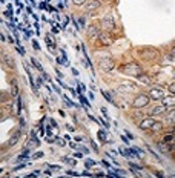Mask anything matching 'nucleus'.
I'll use <instances>...</instances> for the list:
<instances>
[{
	"label": "nucleus",
	"mask_w": 175,
	"mask_h": 178,
	"mask_svg": "<svg viewBox=\"0 0 175 178\" xmlns=\"http://www.w3.org/2000/svg\"><path fill=\"white\" fill-rule=\"evenodd\" d=\"M121 72H125V74H128V75H132V77H138V75L143 74L140 65H137V63L123 65V66H121Z\"/></svg>",
	"instance_id": "1"
},
{
	"label": "nucleus",
	"mask_w": 175,
	"mask_h": 178,
	"mask_svg": "<svg viewBox=\"0 0 175 178\" xmlns=\"http://www.w3.org/2000/svg\"><path fill=\"white\" fill-rule=\"evenodd\" d=\"M99 68H100L102 71H105V72H108V71H112V69L115 68V61H114L111 57L100 58V60H99Z\"/></svg>",
	"instance_id": "2"
},
{
	"label": "nucleus",
	"mask_w": 175,
	"mask_h": 178,
	"mask_svg": "<svg viewBox=\"0 0 175 178\" xmlns=\"http://www.w3.org/2000/svg\"><path fill=\"white\" fill-rule=\"evenodd\" d=\"M149 95H146V94H141V95H138V97H135V100L132 102V108H135V109H140V108H144V106H147L149 105Z\"/></svg>",
	"instance_id": "3"
},
{
	"label": "nucleus",
	"mask_w": 175,
	"mask_h": 178,
	"mask_svg": "<svg viewBox=\"0 0 175 178\" xmlns=\"http://www.w3.org/2000/svg\"><path fill=\"white\" fill-rule=\"evenodd\" d=\"M102 26H103L105 31H112L115 28V22H114L112 16H105L102 19Z\"/></svg>",
	"instance_id": "4"
},
{
	"label": "nucleus",
	"mask_w": 175,
	"mask_h": 178,
	"mask_svg": "<svg viewBox=\"0 0 175 178\" xmlns=\"http://www.w3.org/2000/svg\"><path fill=\"white\" fill-rule=\"evenodd\" d=\"M149 97L154 100H163L164 98V91L161 87H152L149 91Z\"/></svg>",
	"instance_id": "5"
},
{
	"label": "nucleus",
	"mask_w": 175,
	"mask_h": 178,
	"mask_svg": "<svg viewBox=\"0 0 175 178\" xmlns=\"http://www.w3.org/2000/svg\"><path fill=\"white\" fill-rule=\"evenodd\" d=\"M154 118L152 117H146V118H143L140 123H138V128L141 129V131H146V129H151L152 126H154Z\"/></svg>",
	"instance_id": "6"
},
{
	"label": "nucleus",
	"mask_w": 175,
	"mask_h": 178,
	"mask_svg": "<svg viewBox=\"0 0 175 178\" xmlns=\"http://www.w3.org/2000/svg\"><path fill=\"white\" fill-rule=\"evenodd\" d=\"M88 37H89L91 40H97V39L100 37V31H99V28L91 25L89 28H88Z\"/></svg>",
	"instance_id": "7"
},
{
	"label": "nucleus",
	"mask_w": 175,
	"mask_h": 178,
	"mask_svg": "<svg viewBox=\"0 0 175 178\" xmlns=\"http://www.w3.org/2000/svg\"><path fill=\"white\" fill-rule=\"evenodd\" d=\"M161 102H163V105H164L167 109H169V108H173V106H175V95H167V97L164 95V98H163Z\"/></svg>",
	"instance_id": "8"
},
{
	"label": "nucleus",
	"mask_w": 175,
	"mask_h": 178,
	"mask_svg": "<svg viewBox=\"0 0 175 178\" xmlns=\"http://www.w3.org/2000/svg\"><path fill=\"white\" fill-rule=\"evenodd\" d=\"M100 6H102V0H92L91 3L86 5V11H94V9H97Z\"/></svg>",
	"instance_id": "9"
},
{
	"label": "nucleus",
	"mask_w": 175,
	"mask_h": 178,
	"mask_svg": "<svg viewBox=\"0 0 175 178\" xmlns=\"http://www.w3.org/2000/svg\"><path fill=\"white\" fill-rule=\"evenodd\" d=\"M166 112H167V108H166L164 105L155 106V108L151 111V114H152V115H160V114H166Z\"/></svg>",
	"instance_id": "10"
},
{
	"label": "nucleus",
	"mask_w": 175,
	"mask_h": 178,
	"mask_svg": "<svg viewBox=\"0 0 175 178\" xmlns=\"http://www.w3.org/2000/svg\"><path fill=\"white\" fill-rule=\"evenodd\" d=\"M99 40H100V43H102V45H106V46L112 43V40H111V35H109L108 32H105V34H100Z\"/></svg>",
	"instance_id": "11"
},
{
	"label": "nucleus",
	"mask_w": 175,
	"mask_h": 178,
	"mask_svg": "<svg viewBox=\"0 0 175 178\" xmlns=\"http://www.w3.org/2000/svg\"><path fill=\"white\" fill-rule=\"evenodd\" d=\"M20 109H22V100H20V97H17L16 100H14V105H13V114H20Z\"/></svg>",
	"instance_id": "12"
},
{
	"label": "nucleus",
	"mask_w": 175,
	"mask_h": 178,
	"mask_svg": "<svg viewBox=\"0 0 175 178\" xmlns=\"http://www.w3.org/2000/svg\"><path fill=\"white\" fill-rule=\"evenodd\" d=\"M163 143H166L169 146H175V135L173 134H166L163 137Z\"/></svg>",
	"instance_id": "13"
},
{
	"label": "nucleus",
	"mask_w": 175,
	"mask_h": 178,
	"mask_svg": "<svg viewBox=\"0 0 175 178\" xmlns=\"http://www.w3.org/2000/svg\"><path fill=\"white\" fill-rule=\"evenodd\" d=\"M11 95L13 97H19V86H17V81L14 78L11 80Z\"/></svg>",
	"instance_id": "14"
},
{
	"label": "nucleus",
	"mask_w": 175,
	"mask_h": 178,
	"mask_svg": "<svg viewBox=\"0 0 175 178\" xmlns=\"http://www.w3.org/2000/svg\"><path fill=\"white\" fill-rule=\"evenodd\" d=\"M137 78H138V80H140L143 84H151V83H152L151 77H149V75H146V74H141V75H138Z\"/></svg>",
	"instance_id": "15"
},
{
	"label": "nucleus",
	"mask_w": 175,
	"mask_h": 178,
	"mask_svg": "<svg viewBox=\"0 0 175 178\" xmlns=\"http://www.w3.org/2000/svg\"><path fill=\"white\" fill-rule=\"evenodd\" d=\"M166 120H167V123H170V124L175 123V111H173V109L169 111V112H166Z\"/></svg>",
	"instance_id": "16"
},
{
	"label": "nucleus",
	"mask_w": 175,
	"mask_h": 178,
	"mask_svg": "<svg viewBox=\"0 0 175 178\" xmlns=\"http://www.w3.org/2000/svg\"><path fill=\"white\" fill-rule=\"evenodd\" d=\"M121 87H128V91H135L137 84L135 83H129V81H123L121 83Z\"/></svg>",
	"instance_id": "17"
},
{
	"label": "nucleus",
	"mask_w": 175,
	"mask_h": 178,
	"mask_svg": "<svg viewBox=\"0 0 175 178\" xmlns=\"http://www.w3.org/2000/svg\"><path fill=\"white\" fill-rule=\"evenodd\" d=\"M26 146H39V140H37L35 134H32V135H31V140H28Z\"/></svg>",
	"instance_id": "18"
},
{
	"label": "nucleus",
	"mask_w": 175,
	"mask_h": 178,
	"mask_svg": "<svg viewBox=\"0 0 175 178\" xmlns=\"http://www.w3.org/2000/svg\"><path fill=\"white\" fill-rule=\"evenodd\" d=\"M46 45H48L49 51H54V49H55V46H54V42H52V37H51L49 34L46 35Z\"/></svg>",
	"instance_id": "19"
},
{
	"label": "nucleus",
	"mask_w": 175,
	"mask_h": 178,
	"mask_svg": "<svg viewBox=\"0 0 175 178\" xmlns=\"http://www.w3.org/2000/svg\"><path fill=\"white\" fill-rule=\"evenodd\" d=\"M131 150H132V154H134L135 157H138V158H143V157H144V152L140 150L138 147H131Z\"/></svg>",
	"instance_id": "20"
},
{
	"label": "nucleus",
	"mask_w": 175,
	"mask_h": 178,
	"mask_svg": "<svg viewBox=\"0 0 175 178\" xmlns=\"http://www.w3.org/2000/svg\"><path fill=\"white\" fill-rule=\"evenodd\" d=\"M19 137H20V134H16V135H13V137H11V140L8 141V146H9V147H11V146H14V144L19 141Z\"/></svg>",
	"instance_id": "21"
},
{
	"label": "nucleus",
	"mask_w": 175,
	"mask_h": 178,
	"mask_svg": "<svg viewBox=\"0 0 175 178\" xmlns=\"http://www.w3.org/2000/svg\"><path fill=\"white\" fill-rule=\"evenodd\" d=\"M157 146H158V149H160L161 152H169V149H170V146L166 144V143H158Z\"/></svg>",
	"instance_id": "22"
},
{
	"label": "nucleus",
	"mask_w": 175,
	"mask_h": 178,
	"mask_svg": "<svg viewBox=\"0 0 175 178\" xmlns=\"http://www.w3.org/2000/svg\"><path fill=\"white\" fill-rule=\"evenodd\" d=\"M3 61H5V63H8V66H9V68H14V60H13L9 55H3Z\"/></svg>",
	"instance_id": "23"
},
{
	"label": "nucleus",
	"mask_w": 175,
	"mask_h": 178,
	"mask_svg": "<svg viewBox=\"0 0 175 178\" xmlns=\"http://www.w3.org/2000/svg\"><path fill=\"white\" fill-rule=\"evenodd\" d=\"M161 128H163V124H161V123H158V121H155V123H154V126L151 128V131H154V132H157V131H160Z\"/></svg>",
	"instance_id": "24"
},
{
	"label": "nucleus",
	"mask_w": 175,
	"mask_h": 178,
	"mask_svg": "<svg viewBox=\"0 0 175 178\" xmlns=\"http://www.w3.org/2000/svg\"><path fill=\"white\" fill-rule=\"evenodd\" d=\"M31 61H32V65H34V66H35V68H37L39 71H43V68H42V65H40V63H39V61H37L35 58H31Z\"/></svg>",
	"instance_id": "25"
},
{
	"label": "nucleus",
	"mask_w": 175,
	"mask_h": 178,
	"mask_svg": "<svg viewBox=\"0 0 175 178\" xmlns=\"http://www.w3.org/2000/svg\"><path fill=\"white\" fill-rule=\"evenodd\" d=\"M102 95H103V97H105V98H106L108 102H111V103H115V102L112 100V97H111V95H109L108 92H105V91H102Z\"/></svg>",
	"instance_id": "26"
},
{
	"label": "nucleus",
	"mask_w": 175,
	"mask_h": 178,
	"mask_svg": "<svg viewBox=\"0 0 175 178\" xmlns=\"http://www.w3.org/2000/svg\"><path fill=\"white\" fill-rule=\"evenodd\" d=\"M99 137H100V140H102V141H106V135H105V132H103V131H100V132H99Z\"/></svg>",
	"instance_id": "27"
},
{
	"label": "nucleus",
	"mask_w": 175,
	"mask_h": 178,
	"mask_svg": "<svg viewBox=\"0 0 175 178\" xmlns=\"http://www.w3.org/2000/svg\"><path fill=\"white\" fill-rule=\"evenodd\" d=\"M72 2H74L75 5L80 6V5H84V3H86V0H72Z\"/></svg>",
	"instance_id": "28"
},
{
	"label": "nucleus",
	"mask_w": 175,
	"mask_h": 178,
	"mask_svg": "<svg viewBox=\"0 0 175 178\" xmlns=\"http://www.w3.org/2000/svg\"><path fill=\"white\" fill-rule=\"evenodd\" d=\"M95 164V161H92V160H86V167H91V166H94Z\"/></svg>",
	"instance_id": "29"
},
{
	"label": "nucleus",
	"mask_w": 175,
	"mask_h": 178,
	"mask_svg": "<svg viewBox=\"0 0 175 178\" xmlns=\"http://www.w3.org/2000/svg\"><path fill=\"white\" fill-rule=\"evenodd\" d=\"M80 102H83V105H86V106H89V102H88L83 95H80Z\"/></svg>",
	"instance_id": "30"
},
{
	"label": "nucleus",
	"mask_w": 175,
	"mask_h": 178,
	"mask_svg": "<svg viewBox=\"0 0 175 178\" xmlns=\"http://www.w3.org/2000/svg\"><path fill=\"white\" fill-rule=\"evenodd\" d=\"M169 91H170L172 95H175V84H170V86H169Z\"/></svg>",
	"instance_id": "31"
},
{
	"label": "nucleus",
	"mask_w": 175,
	"mask_h": 178,
	"mask_svg": "<svg viewBox=\"0 0 175 178\" xmlns=\"http://www.w3.org/2000/svg\"><path fill=\"white\" fill-rule=\"evenodd\" d=\"M17 51H19V52H20V54H22V55H23V54H25V49H23V48H22V46H20V45H19V46H17Z\"/></svg>",
	"instance_id": "32"
},
{
	"label": "nucleus",
	"mask_w": 175,
	"mask_h": 178,
	"mask_svg": "<svg viewBox=\"0 0 175 178\" xmlns=\"http://www.w3.org/2000/svg\"><path fill=\"white\" fill-rule=\"evenodd\" d=\"M42 155H43L42 152H37V154H34V155H32V158H40Z\"/></svg>",
	"instance_id": "33"
},
{
	"label": "nucleus",
	"mask_w": 175,
	"mask_h": 178,
	"mask_svg": "<svg viewBox=\"0 0 175 178\" xmlns=\"http://www.w3.org/2000/svg\"><path fill=\"white\" fill-rule=\"evenodd\" d=\"M65 161H68L69 164H75V161H74V160H71V158H65Z\"/></svg>",
	"instance_id": "34"
},
{
	"label": "nucleus",
	"mask_w": 175,
	"mask_h": 178,
	"mask_svg": "<svg viewBox=\"0 0 175 178\" xmlns=\"http://www.w3.org/2000/svg\"><path fill=\"white\" fill-rule=\"evenodd\" d=\"M170 57L175 58V48H172V51H170Z\"/></svg>",
	"instance_id": "35"
},
{
	"label": "nucleus",
	"mask_w": 175,
	"mask_h": 178,
	"mask_svg": "<svg viewBox=\"0 0 175 178\" xmlns=\"http://www.w3.org/2000/svg\"><path fill=\"white\" fill-rule=\"evenodd\" d=\"M32 45H34V48H35V49H37V51H39V49H40V46H39V45H37V42H32Z\"/></svg>",
	"instance_id": "36"
},
{
	"label": "nucleus",
	"mask_w": 175,
	"mask_h": 178,
	"mask_svg": "<svg viewBox=\"0 0 175 178\" xmlns=\"http://www.w3.org/2000/svg\"><path fill=\"white\" fill-rule=\"evenodd\" d=\"M74 157H75V158H81V154H80V152H77V154H74Z\"/></svg>",
	"instance_id": "37"
},
{
	"label": "nucleus",
	"mask_w": 175,
	"mask_h": 178,
	"mask_svg": "<svg viewBox=\"0 0 175 178\" xmlns=\"http://www.w3.org/2000/svg\"><path fill=\"white\" fill-rule=\"evenodd\" d=\"M60 178H69V176H60Z\"/></svg>",
	"instance_id": "38"
}]
</instances>
